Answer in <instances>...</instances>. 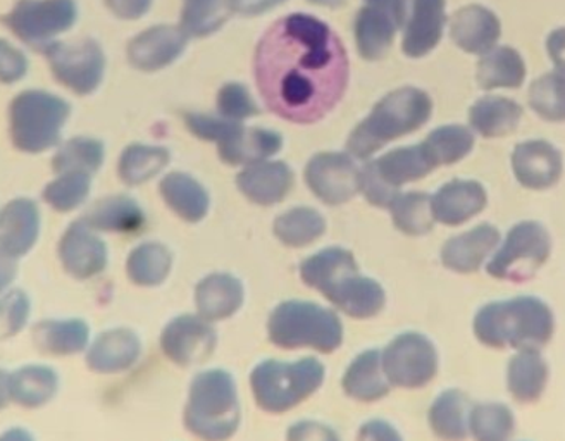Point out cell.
I'll return each instance as SVG.
<instances>
[{"mask_svg": "<svg viewBox=\"0 0 565 441\" xmlns=\"http://www.w3.org/2000/svg\"><path fill=\"white\" fill-rule=\"evenodd\" d=\"M433 103L426 92L405 87L386 95L376 104L370 118L359 125L350 135V154L358 159H367L381 147L414 133L431 118Z\"/></svg>", "mask_w": 565, "mask_h": 441, "instance_id": "3957f363", "label": "cell"}, {"mask_svg": "<svg viewBox=\"0 0 565 441\" xmlns=\"http://www.w3.org/2000/svg\"><path fill=\"white\" fill-rule=\"evenodd\" d=\"M550 385V364L543 351H514L505 367L507 394L519 406H533L542 400Z\"/></svg>", "mask_w": 565, "mask_h": 441, "instance_id": "ac0fdd59", "label": "cell"}, {"mask_svg": "<svg viewBox=\"0 0 565 441\" xmlns=\"http://www.w3.org/2000/svg\"><path fill=\"white\" fill-rule=\"evenodd\" d=\"M169 162L162 147L131 146L121 158V174L128 183H141L156 176Z\"/></svg>", "mask_w": 565, "mask_h": 441, "instance_id": "f35d334b", "label": "cell"}, {"mask_svg": "<svg viewBox=\"0 0 565 441\" xmlns=\"http://www.w3.org/2000/svg\"><path fill=\"white\" fill-rule=\"evenodd\" d=\"M106 6L121 20H138L149 11L152 0H106Z\"/></svg>", "mask_w": 565, "mask_h": 441, "instance_id": "bcb514c9", "label": "cell"}, {"mask_svg": "<svg viewBox=\"0 0 565 441\" xmlns=\"http://www.w3.org/2000/svg\"><path fill=\"white\" fill-rule=\"evenodd\" d=\"M217 110L223 118L239 121L259 115V107L252 100L247 88L238 83H228L217 94Z\"/></svg>", "mask_w": 565, "mask_h": 441, "instance_id": "ab89813d", "label": "cell"}, {"mask_svg": "<svg viewBox=\"0 0 565 441\" xmlns=\"http://www.w3.org/2000/svg\"><path fill=\"white\" fill-rule=\"evenodd\" d=\"M324 375V366L315 357L295 363L264 361L252 370V394L257 406L266 412H287L315 395L321 388Z\"/></svg>", "mask_w": 565, "mask_h": 441, "instance_id": "8992f818", "label": "cell"}, {"mask_svg": "<svg viewBox=\"0 0 565 441\" xmlns=\"http://www.w3.org/2000/svg\"><path fill=\"white\" fill-rule=\"evenodd\" d=\"M185 122L186 128L195 137L216 143H220L238 127V121H232V119L223 118V116L199 115V112L185 115Z\"/></svg>", "mask_w": 565, "mask_h": 441, "instance_id": "60d3db41", "label": "cell"}, {"mask_svg": "<svg viewBox=\"0 0 565 441\" xmlns=\"http://www.w3.org/2000/svg\"><path fill=\"white\" fill-rule=\"evenodd\" d=\"M471 400L457 388L441 391L428 410V424L441 441H463L469 438V410Z\"/></svg>", "mask_w": 565, "mask_h": 441, "instance_id": "4316f807", "label": "cell"}, {"mask_svg": "<svg viewBox=\"0 0 565 441\" xmlns=\"http://www.w3.org/2000/svg\"><path fill=\"white\" fill-rule=\"evenodd\" d=\"M310 2H315V4L319 6H328V8H338V6H342L345 0H310Z\"/></svg>", "mask_w": 565, "mask_h": 441, "instance_id": "681fc988", "label": "cell"}, {"mask_svg": "<svg viewBox=\"0 0 565 441\" xmlns=\"http://www.w3.org/2000/svg\"><path fill=\"white\" fill-rule=\"evenodd\" d=\"M228 0H185L181 30L186 36H207L223 26L230 17Z\"/></svg>", "mask_w": 565, "mask_h": 441, "instance_id": "8d00e7d4", "label": "cell"}, {"mask_svg": "<svg viewBox=\"0 0 565 441\" xmlns=\"http://www.w3.org/2000/svg\"><path fill=\"white\" fill-rule=\"evenodd\" d=\"M257 87L279 118L319 121L337 106L349 83V57L327 23L291 14L276 21L256 51Z\"/></svg>", "mask_w": 565, "mask_h": 441, "instance_id": "6da1fadb", "label": "cell"}, {"mask_svg": "<svg viewBox=\"0 0 565 441\" xmlns=\"http://www.w3.org/2000/svg\"><path fill=\"white\" fill-rule=\"evenodd\" d=\"M70 104L42 90L21 92L9 107L12 140L24 150L54 146L70 118Z\"/></svg>", "mask_w": 565, "mask_h": 441, "instance_id": "ba28073f", "label": "cell"}, {"mask_svg": "<svg viewBox=\"0 0 565 441\" xmlns=\"http://www.w3.org/2000/svg\"><path fill=\"white\" fill-rule=\"evenodd\" d=\"M499 18L483 6H466L451 18L450 35L457 47L469 54H487L499 42Z\"/></svg>", "mask_w": 565, "mask_h": 441, "instance_id": "ffe728a7", "label": "cell"}, {"mask_svg": "<svg viewBox=\"0 0 565 441\" xmlns=\"http://www.w3.org/2000/svg\"><path fill=\"white\" fill-rule=\"evenodd\" d=\"M238 424L239 402L233 376L221 369L196 375L185 407L186 430L204 441H226Z\"/></svg>", "mask_w": 565, "mask_h": 441, "instance_id": "277c9868", "label": "cell"}, {"mask_svg": "<svg viewBox=\"0 0 565 441\" xmlns=\"http://www.w3.org/2000/svg\"><path fill=\"white\" fill-rule=\"evenodd\" d=\"M358 441H404L395 426L383 419H371L359 430Z\"/></svg>", "mask_w": 565, "mask_h": 441, "instance_id": "f6af8a7d", "label": "cell"}, {"mask_svg": "<svg viewBox=\"0 0 565 441\" xmlns=\"http://www.w3.org/2000/svg\"><path fill=\"white\" fill-rule=\"evenodd\" d=\"M424 149L428 150L436 168L438 165H450L462 161L471 154L475 147V135L469 128L459 125L436 128L423 142Z\"/></svg>", "mask_w": 565, "mask_h": 441, "instance_id": "d590c367", "label": "cell"}, {"mask_svg": "<svg viewBox=\"0 0 565 441\" xmlns=\"http://www.w3.org/2000/svg\"><path fill=\"white\" fill-rule=\"evenodd\" d=\"M522 118V107L505 97H483L469 110L472 130L484 138H500L512 133Z\"/></svg>", "mask_w": 565, "mask_h": 441, "instance_id": "f1b7e54d", "label": "cell"}, {"mask_svg": "<svg viewBox=\"0 0 565 441\" xmlns=\"http://www.w3.org/2000/svg\"><path fill=\"white\" fill-rule=\"evenodd\" d=\"M554 252V238L542 220L522 219L507 229L488 260L493 280L526 283L542 271Z\"/></svg>", "mask_w": 565, "mask_h": 441, "instance_id": "52a82bcc", "label": "cell"}, {"mask_svg": "<svg viewBox=\"0 0 565 441\" xmlns=\"http://www.w3.org/2000/svg\"><path fill=\"white\" fill-rule=\"evenodd\" d=\"M103 146L95 142V140H88V138H76L73 142L67 143L61 152V161L64 164L70 162H78V164L88 165V168H97L103 161Z\"/></svg>", "mask_w": 565, "mask_h": 441, "instance_id": "b9f144b4", "label": "cell"}, {"mask_svg": "<svg viewBox=\"0 0 565 441\" xmlns=\"http://www.w3.org/2000/svg\"><path fill=\"white\" fill-rule=\"evenodd\" d=\"M26 73V55L6 40H0V82L8 83V85L20 82Z\"/></svg>", "mask_w": 565, "mask_h": 441, "instance_id": "7bdbcfd3", "label": "cell"}, {"mask_svg": "<svg viewBox=\"0 0 565 441\" xmlns=\"http://www.w3.org/2000/svg\"><path fill=\"white\" fill-rule=\"evenodd\" d=\"M338 311L345 312L355 320L373 318L385 308V290L377 281L359 276V272L347 276L342 281L322 293Z\"/></svg>", "mask_w": 565, "mask_h": 441, "instance_id": "7402d4cb", "label": "cell"}, {"mask_svg": "<svg viewBox=\"0 0 565 441\" xmlns=\"http://www.w3.org/2000/svg\"><path fill=\"white\" fill-rule=\"evenodd\" d=\"M445 0H413V12L404 33V49L408 57L429 54L444 35Z\"/></svg>", "mask_w": 565, "mask_h": 441, "instance_id": "603a6c76", "label": "cell"}, {"mask_svg": "<svg viewBox=\"0 0 565 441\" xmlns=\"http://www.w3.org/2000/svg\"><path fill=\"white\" fill-rule=\"evenodd\" d=\"M76 17L75 0H20L4 23L24 44L45 49L75 24Z\"/></svg>", "mask_w": 565, "mask_h": 441, "instance_id": "30bf717a", "label": "cell"}, {"mask_svg": "<svg viewBox=\"0 0 565 441\" xmlns=\"http://www.w3.org/2000/svg\"><path fill=\"white\" fill-rule=\"evenodd\" d=\"M526 78V64L521 54L511 47H494L483 54L478 64L479 87L519 88Z\"/></svg>", "mask_w": 565, "mask_h": 441, "instance_id": "1f68e13d", "label": "cell"}, {"mask_svg": "<svg viewBox=\"0 0 565 441\" xmlns=\"http://www.w3.org/2000/svg\"><path fill=\"white\" fill-rule=\"evenodd\" d=\"M189 36L174 26H153L128 45V60L141 72H158L177 61L185 51Z\"/></svg>", "mask_w": 565, "mask_h": 441, "instance_id": "d6986e66", "label": "cell"}, {"mask_svg": "<svg viewBox=\"0 0 565 441\" xmlns=\"http://www.w3.org/2000/svg\"><path fill=\"white\" fill-rule=\"evenodd\" d=\"M267 335L285 351L312 348L331 354L343 342L342 321L337 312L315 302L288 300L279 303L267 321Z\"/></svg>", "mask_w": 565, "mask_h": 441, "instance_id": "5b68a950", "label": "cell"}, {"mask_svg": "<svg viewBox=\"0 0 565 441\" xmlns=\"http://www.w3.org/2000/svg\"><path fill=\"white\" fill-rule=\"evenodd\" d=\"M512 173L522 189L545 192L561 182L564 158L561 150L545 140H527L512 152Z\"/></svg>", "mask_w": 565, "mask_h": 441, "instance_id": "9a60e30c", "label": "cell"}, {"mask_svg": "<svg viewBox=\"0 0 565 441\" xmlns=\"http://www.w3.org/2000/svg\"><path fill=\"white\" fill-rule=\"evenodd\" d=\"M281 146V137L275 131L238 125L228 137L217 143V149L226 164L252 165L278 154Z\"/></svg>", "mask_w": 565, "mask_h": 441, "instance_id": "cb8c5ba5", "label": "cell"}, {"mask_svg": "<svg viewBox=\"0 0 565 441\" xmlns=\"http://www.w3.org/2000/svg\"><path fill=\"white\" fill-rule=\"evenodd\" d=\"M555 330L554 309L536 295L491 300L472 318L475 338L491 351H543L554 340Z\"/></svg>", "mask_w": 565, "mask_h": 441, "instance_id": "7a4b0ae2", "label": "cell"}, {"mask_svg": "<svg viewBox=\"0 0 565 441\" xmlns=\"http://www.w3.org/2000/svg\"><path fill=\"white\" fill-rule=\"evenodd\" d=\"M487 205V189L475 180H451L431 195L433 217L450 228L468 225Z\"/></svg>", "mask_w": 565, "mask_h": 441, "instance_id": "e0dca14e", "label": "cell"}, {"mask_svg": "<svg viewBox=\"0 0 565 441\" xmlns=\"http://www.w3.org/2000/svg\"><path fill=\"white\" fill-rule=\"evenodd\" d=\"M390 386L377 351L359 354L343 376V390L359 402H376L388 395Z\"/></svg>", "mask_w": 565, "mask_h": 441, "instance_id": "83f0119b", "label": "cell"}, {"mask_svg": "<svg viewBox=\"0 0 565 441\" xmlns=\"http://www.w3.org/2000/svg\"><path fill=\"white\" fill-rule=\"evenodd\" d=\"M327 232V220L310 207H295L275 220V235L282 245L300 248L315 244Z\"/></svg>", "mask_w": 565, "mask_h": 441, "instance_id": "e575fe53", "label": "cell"}, {"mask_svg": "<svg viewBox=\"0 0 565 441\" xmlns=\"http://www.w3.org/2000/svg\"><path fill=\"white\" fill-rule=\"evenodd\" d=\"M361 182V170L347 154L324 152L310 159L306 168V183L319 201L340 205L355 197Z\"/></svg>", "mask_w": 565, "mask_h": 441, "instance_id": "4fadbf2b", "label": "cell"}, {"mask_svg": "<svg viewBox=\"0 0 565 441\" xmlns=\"http://www.w3.org/2000/svg\"><path fill=\"white\" fill-rule=\"evenodd\" d=\"M162 348L178 366H195L216 348V331L204 318L180 315L166 327Z\"/></svg>", "mask_w": 565, "mask_h": 441, "instance_id": "2e32d148", "label": "cell"}, {"mask_svg": "<svg viewBox=\"0 0 565 441\" xmlns=\"http://www.w3.org/2000/svg\"><path fill=\"white\" fill-rule=\"evenodd\" d=\"M500 240L502 233L497 226L491 223L476 225L445 241L440 250L441 265L457 275H475L487 268Z\"/></svg>", "mask_w": 565, "mask_h": 441, "instance_id": "5bb4252c", "label": "cell"}, {"mask_svg": "<svg viewBox=\"0 0 565 441\" xmlns=\"http://www.w3.org/2000/svg\"><path fill=\"white\" fill-rule=\"evenodd\" d=\"M383 369L390 385L407 390H419L428 386L440 369V355L435 343L416 331L402 333L381 352Z\"/></svg>", "mask_w": 565, "mask_h": 441, "instance_id": "9c48e42d", "label": "cell"}, {"mask_svg": "<svg viewBox=\"0 0 565 441\" xmlns=\"http://www.w3.org/2000/svg\"><path fill=\"white\" fill-rule=\"evenodd\" d=\"M388 209L395 228L408 237L428 235L436 225L431 211V195L428 193H398Z\"/></svg>", "mask_w": 565, "mask_h": 441, "instance_id": "836d02e7", "label": "cell"}, {"mask_svg": "<svg viewBox=\"0 0 565 441\" xmlns=\"http://www.w3.org/2000/svg\"><path fill=\"white\" fill-rule=\"evenodd\" d=\"M530 104L534 112L546 121H565V75L548 73L534 79L530 88Z\"/></svg>", "mask_w": 565, "mask_h": 441, "instance_id": "74e56055", "label": "cell"}, {"mask_svg": "<svg viewBox=\"0 0 565 441\" xmlns=\"http://www.w3.org/2000/svg\"><path fill=\"white\" fill-rule=\"evenodd\" d=\"M236 185L254 204L275 205L290 193L294 173L285 162H257L238 174Z\"/></svg>", "mask_w": 565, "mask_h": 441, "instance_id": "44dd1931", "label": "cell"}, {"mask_svg": "<svg viewBox=\"0 0 565 441\" xmlns=\"http://www.w3.org/2000/svg\"><path fill=\"white\" fill-rule=\"evenodd\" d=\"M282 2L285 0H228L230 9L244 17H257Z\"/></svg>", "mask_w": 565, "mask_h": 441, "instance_id": "7dc6e473", "label": "cell"}, {"mask_svg": "<svg viewBox=\"0 0 565 441\" xmlns=\"http://www.w3.org/2000/svg\"><path fill=\"white\" fill-rule=\"evenodd\" d=\"M407 20V0H365L355 18V40L364 60L376 61L392 47Z\"/></svg>", "mask_w": 565, "mask_h": 441, "instance_id": "7c38bea8", "label": "cell"}, {"mask_svg": "<svg viewBox=\"0 0 565 441\" xmlns=\"http://www.w3.org/2000/svg\"><path fill=\"white\" fill-rule=\"evenodd\" d=\"M546 51H548L550 60L557 67V72L565 75V28H558L555 32L550 33L546 40Z\"/></svg>", "mask_w": 565, "mask_h": 441, "instance_id": "c3c4849f", "label": "cell"}, {"mask_svg": "<svg viewBox=\"0 0 565 441\" xmlns=\"http://www.w3.org/2000/svg\"><path fill=\"white\" fill-rule=\"evenodd\" d=\"M287 441H342L330 426L318 421H300L290 426Z\"/></svg>", "mask_w": 565, "mask_h": 441, "instance_id": "ee69618b", "label": "cell"}, {"mask_svg": "<svg viewBox=\"0 0 565 441\" xmlns=\"http://www.w3.org/2000/svg\"><path fill=\"white\" fill-rule=\"evenodd\" d=\"M242 303H244V287L233 276L216 272L196 284V311L205 321L232 318L242 308Z\"/></svg>", "mask_w": 565, "mask_h": 441, "instance_id": "484cf974", "label": "cell"}, {"mask_svg": "<svg viewBox=\"0 0 565 441\" xmlns=\"http://www.w3.org/2000/svg\"><path fill=\"white\" fill-rule=\"evenodd\" d=\"M52 75L78 95L97 90L106 69V57L95 40H76L71 44L54 42L44 49Z\"/></svg>", "mask_w": 565, "mask_h": 441, "instance_id": "8fae6325", "label": "cell"}, {"mask_svg": "<svg viewBox=\"0 0 565 441\" xmlns=\"http://www.w3.org/2000/svg\"><path fill=\"white\" fill-rule=\"evenodd\" d=\"M370 165L381 182L397 192L405 183L417 182L436 170V164L423 143L392 150L383 158L370 162Z\"/></svg>", "mask_w": 565, "mask_h": 441, "instance_id": "d4e9b609", "label": "cell"}, {"mask_svg": "<svg viewBox=\"0 0 565 441\" xmlns=\"http://www.w3.org/2000/svg\"><path fill=\"white\" fill-rule=\"evenodd\" d=\"M166 204L186 223H199L209 211V195L201 183L185 173H171L162 180Z\"/></svg>", "mask_w": 565, "mask_h": 441, "instance_id": "4dcf8cb0", "label": "cell"}, {"mask_svg": "<svg viewBox=\"0 0 565 441\" xmlns=\"http://www.w3.org/2000/svg\"><path fill=\"white\" fill-rule=\"evenodd\" d=\"M518 419L503 402L472 404L469 410V437L472 441H514Z\"/></svg>", "mask_w": 565, "mask_h": 441, "instance_id": "d6a6232c", "label": "cell"}, {"mask_svg": "<svg viewBox=\"0 0 565 441\" xmlns=\"http://www.w3.org/2000/svg\"><path fill=\"white\" fill-rule=\"evenodd\" d=\"M359 272L358 262L345 248L330 247L303 260L300 276L307 287L324 293L347 276Z\"/></svg>", "mask_w": 565, "mask_h": 441, "instance_id": "f546056e", "label": "cell"}]
</instances>
